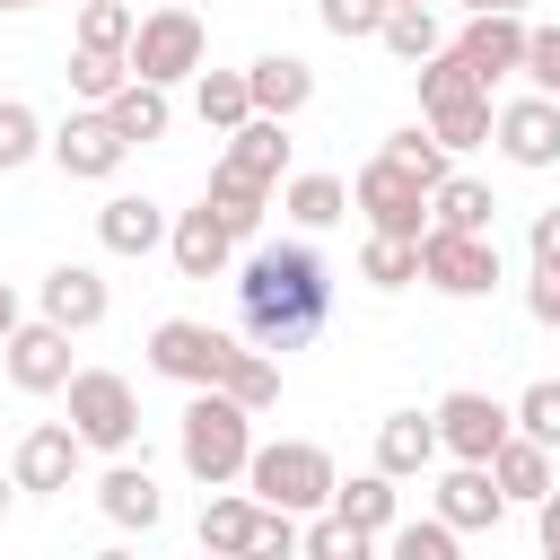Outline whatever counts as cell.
Listing matches in <instances>:
<instances>
[{
  "instance_id": "6da1fadb",
  "label": "cell",
  "mask_w": 560,
  "mask_h": 560,
  "mask_svg": "<svg viewBox=\"0 0 560 560\" xmlns=\"http://www.w3.org/2000/svg\"><path fill=\"white\" fill-rule=\"evenodd\" d=\"M236 315H245V332H254L262 350L315 341L324 315H332V271H324V254H315V245H254V254L236 262Z\"/></svg>"
},
{
  "instance_id": "7a4b0ae2",
  "label": "cell",
  "mask_w": 560,
  "mask_h": 560,
  "mask_svg": "<svg viewBox=\"0 0 560 560\" xmlns=\"http://www.w3.org/2000/svg\"><path fill=\"white\" fill-rule=\"evenodd\" d=\"M175 455H184V472H192L201 490L245 481V464H254V411H245L228 385H192L184 429H175Z\"/></svg>"
},
{
  "instance_id": "3957f363",
  "label": "cell",
  "mask_w": 560,
  "mask_h": 560,
  "mask_svg": "<svg viewBox=\"0 0 560 560\" xmlns=\"http://www.w3.org/2000/svg\"><path fill=\"white\" fill-rule=\"evenodd\" d=\"M332 455L315 446V438H271V446H254V464H245V490L262 499V508H298V516H315V508H332Z\"/></svg>"
},
{
  "instance_id": "277c9868",
  "label": "cell",
  "mask_w": 560,
  "mask_h": 560,
  "mask_svg": "<svg viewBox=\"0 0 560 560\" xmlns=\"http://www.w3.org/2000/svg\"><path fill=\"white\" fill-rule=\"evenodd\" d=\"M420 280H429L438 298H490V289L508 280L499 236H490V228H429V236H420Z\"/></svg>"
},
{
  "instance_id": "5b68a950",
  "label": "cell",
  "mask_w": 560,
  "mask_h": 560,
  "mask_svg": "<svg viewBox=\"0 0 560 560\" xmlns=\"http://www.w3.org/2000/svg\"><path fill=\"white\" fill-rule=\"evenodd\" d=\"M201 61H210L201 9L166 0V9H149V18H140V35H131V79H158V88H175V79H201Z\"/></svg>"
},
{
  "instance_id": "8992f818",
  "label": "cell",
  "mask_w": 560,
  "mask_h": 560,
  "mask_svg": "<svg viewBox=\"0 0 560 560\" xmlns=\"http://www.w3.org/2000/svg\"><path fill=\"white\" fill-rule=\"evenodd\" d=\"M429 192H438V184H420V175L394 166L385 149L350 175V210H359L376 236H429Z\"/></svg>"
},
{
  "instance_id": "52a82bcc",
  "label": "cell",
  "mask_w": 560,
  "mask_h": 560,
  "mask_svg": "<svg viewBox=\"0 0 560 560\" xmlns=\"http://www.w3.org/2000/svg\"><path fill=\"white\" fill-rule=\"evenodd\" d=\"M61 394H70V429H79L96 455H131V438H140V394H131V376L79 368Z\"/></svg>"
},
{
  "instance_id": "ba28073f",
  "label": "cell",
  "mask_w": 560,
  "mask_h": 560,
  "mask_svg": "<svg viewBox=\"0 0 560 560\" xmlns=\"http://www.w3.org/2000/svg\"><path fill=\"white\" fill-rule=\"evenodd\" d=\"M228 359H236V341L219 332V324H201V315H166V324H149V368L166 376V385H219L228 376Z\"/></svg>"
},
{
  "instance_id": "9c48e42d",
  "label": "cell",
  "mask_w": 560,
  "mask_h": 560,
  "mask_svg": "<svg viewBox=\"0 0 560 560\" xmlns=\"http://www.w3.org/2000/svg\"><path fill=\"white\" fill-rule=\"evenodd\" d=\"M122 158H131V140L114 131V114H105V105H79V114H61V122H52V166H61L70 184H105Z\"/></svg>"
},
{
  "instance_id": "30bf717a",
  "label": "cell",
  "mask_w": 560,
  "mask_h": 560,
  "mask_svg": "<svg viewBox=\"0 0 560 560\" xmlns=\"http://www.w3.org/2000/svg\"><path fill=\"white\" fill-rule=\"evenodd\" d=\"M490 140H499V158H508V166H525V175L560 166V96H542V88L508 96V105H499V122H490Z\"/></svg>"
},
{
  "instance_id": "8fae6325",
  "label": "cell",
  "mask_w": 560,
  "mask_h": 560,
  "mask_svg": "<svg viewBox=\"0 0 560 560\" xmlns=\"http://www.w3.org/2000/svg\"><path fill=\"white\" fill-rule=\"evenodd\" d=\"M508 429H516V411L490 402V394H472V385H455V394L438 402V446H446L455 464H490Z\"/></svg>"
},
{
  "instance_id": "7c38bea8",
  "label": "cell",
  "mask_w": 560,
  "mask_h": 560,
  "mask_svg": "<svg viewBox=\"0 0 560 560\" xmlns=\"http://www.w3.org/2000/svg\"><path fill=\"white\" fill-rule=\"evenodd\" d=\"M0 359H9V385L18 394H61L79 368H70V332L52 324V315H35V324H18L9 341H0Z\"/></svg>"
},
{
  "instance_id": "4fadbf2b",
  "label": "cell",
  "mask_w": 560,
  "mask_h": 560,
  "mask_svg": "<svg viewBox=\"0 0 560 560\" xmlns=\"http://www.w3.org/2000/svg\"><path fill=\"white\" fill-rule=\"evenodd\" d=\"M79 455H88V438H79L70 420H35V429L18 438V455H9V472H18V490L52 499V490L79 481Z\"/></svg>"
},
{
  "instance_id": "5bb4252c",
  "label": "cell",
  "mask_w": 560,
  "mask_h": 560,
  "mask_svg": "<svg viewBox=\"0 0 560 560\" xmlns=\"http://www.w3.org/2000/svg\"><path fill=\"white\" fill-rule=\"evenodd\" d=\"M455 52L481 70V88H499L508 70H525V9H472L464 35H455Z\"/></svg>"
},
{
  "instance_id": "9a60e30c",
  "label": "cell",
  "mask_w": 560,
  "mask_h": 560,
  "mask_svg": "<svg viewBox=\"0 0 560 560\" xmlns=\"http://www.w3.org/2000/svg\"><path fill=\"white\" fill-rule=\"evenodd\" d=\"M166 254H175V271H184V280H228V262H236V236L219 228V210H210V201H192V210H175V228H166Z\"/></svg>"
},
{
  "instance_id": "2e32d148",
  "label": "cell",
  "mask_w": 560,
  "mask_h": 560,
  "mask_svg": "<svg viewBox=\"0 0 560 560\" xmlns=\"http://www.w3.org/2000/svg\"><path fill=\"white\" fill-rule=\"evenodd\" d=\"M96 508H105L122 534H158V516H166V490H158V472H149V464L114 455V472L96 481Z\"/></svg>"
},
{
  "instance_id": "e0dca14e",
  "label": "cell",
  "mask_w": 560,
  "mask_h": 560,
  "mask_svg": "<svg viewBox=\"0 0 560 560\" xmlns=\"http://www.w3.org/2000/svg\"><path fill=\"white\" fill-rule=\"evenodd\" d=\"M438 516H446L455 534H490V525L508 516V490H499V472H490V464H455V472L438 481Z\"/></svg>"
},
{
  "instance_id": "ac0fdd59",
  "label": "cell",
  "mask_w": 560,
  "mask_h": 560,
  "mask_svg": "<svg viewBox=\"0 0 560 560\" xmlns=\"http://www.w3.org/2000/svg\"><path fill=\"white\" fill-rule=\"evenodd\" d=\"M105 306H114V289H105L88 262H52V271H44V315H52L61 332H96Z\"/></svg>"
},
{
  "instance_id": "d6986e66",
  "label": "cell",
  "mask_w": 560,
  "mask_h": 560,
  "mask_svg": "<svg viewBox=\"0 0 560 560\" xmlns=\"http://www.w3.org/2000/svg\"><path fill=\"white\" fill-rule=\"evenodd\" d=\"M166 228H175V219H166L149 192H114V201L96 210V245H105V254H158Z\"/></svg>"
},
{
  "instance_id": "ffe728a7",
  "label": "cell",
  "mask_w": 560,
  "mask_h": 560,
  "mask_svg": "<svg viewBox=\"0 0 560 560\" xmlns=\"http://www.w3.org/2000/svg\"><path fill=\"white\" fill-rule=\"evenodd\" d=\"M446 446H438V411H385L376 420V464L394 472V481H411V472H429Z\"/></svg>"
},
{
  "instance_id": "44dd1931",
  "label": "cell",
  "mask_w": 560,
  "mask_h": 560,
  "mask_svg": "<svg viewBox=\"0 0 560 560\" xmlns=\"http://www.w3.org/2000/svg\"><path fill=\"white\" fill-rule=\"evenodd\" d=\"M245 88H254V114H306L315 105V70L298 61V52H262V61H245Z\"/></svg>"
},
{
  "instance_id": "7402d4cb",
  "label": "cell",
  "mask_w": 560,
  "mask_h": 560,
  "mask_svg": "<svg viewBox=\"0 0 560 560\" xmlns=\"http://www.w3.org/2000/svg\"><path fill=\"white\" fill-rule=\"evenodd\" d=\"M228 166L254 175V184H280V175H289V122H280V114H245V122L228 131Z\"/></svg>"
},
{
  "instance_id": "603a6c76",
  "label": "cell",
  "mask_w": 560,
  "mask_h": 560,
  "mask_svg": "<svg viewBox=\"0 0 560 560\" xmlns=\"http://www.w3.org/2000/svg\"><path fill=\"white\" fill-rule=\"evenodd\" d=\"M105 114H114V131H122L131 149H149V140H166V131H175V105H166V88H158V79H122V88L105 96Z\"/></svg>"
},
{
  "instance_id": "cb8c5ba5",
  "label": "cell",
  "mask_w": 560,
  "mask_h": 560,
  "mask_svg": "<svg viewBox=\"0 0 560 560\" xmlns=\"http://www.w3.org/2000/svg\"><path fill=\"white\" fill-rule=\"evenodd\" d=\"M201 201H210V210H219V228L245 245V236L262 228V210H271V184H254V175H236V166L219 158V166H210V184H201Z\"/></svg>"
},
{
  "instance_id": "d4e9b609",
  "label": "cell",
  "mask_w": 560,
  "mask_h": 560,
  "mask_svg": "<svg viewBox=\"0 0 560 560\" xmlns=\"http://www.w3.org/2000/svg\"><path fill=\"white\" fill-rule=\"evenodd\" d=\"M254 525H262V499H254V490H210V499H201V551L245 560V551H254Z\"/></svg>"
},
{
  "instance_id": "484cf974",
  "label": "cell",
  "mask_w": 560,
  "mask_h": 560,
  "mask_svg": "<svg viewBox=\"0 0 560 560\" xmlns=\"http://www.w3.org/2000/svg\"><path fill=\"white\" fill-rule=\"evenodd\" d=\"M490 472H499V490H508V499H525V508H534V499L551 490V446H542V438H525V429H508V438H499V455H490Z\"/></svg>"
},
{
  "instance_id": "4316f807",
  "label": "cell",
  "mask_w": 560,
  "mask_h": 560,
  "mask_svg": "<svg viewBox=\"0 0 560 560\" xmlns=\"http://www.w3.org/2000/svg\"><path fill=\"white\" fill-rule=\"evenodd\" d=\"M332 508H341L359 534L385 542V534H394V472L376 464V472H359V481H332Z\"/></svg>"
},
{
  "instance_id": "83f0119b",
  "label": "cell",
  "mask_w": 560,
  "mask_h": 560,
  "mask_svg": "<svg viewBox=\"0 0 560 560\" xmlns=\"http://www.w3.org/2000/svg\"><path fill=\"white\" fill-rule=\"evenodd\" d=\"M192 114H201V122L228 140V131L254 114V88H245V70H201V79H192Z\"/></svg>"
},
{
  "instance_id": "f1b7e54d",
  "label": "cell",
  "mask_w": 560,
  "mask_h": 560,
  "mask_svg": "<svg viewBox=\"0 0 560 560\" xmlns=\"http://www.w3.org/2000/svg\"><path fill=\"white\" fill-rule=\"evenodd\" d=\"M280 210H289L298 228H332V219L350 210V184H341V175H280Z\"/></svg>"
},
{
  "instance_id": "f546056e",
  "label": "cell",
  "mask_w": 560,
  "mask_h": 560,
  "mask_svg": "<svg viewBox=\"0 0 560 560\" xmlns=\"http://www.w3.org/2000/svg\"><path fill=\"white\" fill-rule=\"evenodd\" d=\"M219 385H228V394H236V402L262 420V411L280 402V350H262V341L245 350V341H236V359H228V376H219Z\"/></svg>"
},
{
  "instance_id": "4dcf8cb0",
  "label": "cell",
  "mask_w": 560,
  "mask_h": 560,
  "mask_svg": "<svg viewBox=\"0 0 560 560\" xmlns=\"http://www.w3.org/2000/svg\"><path fill=\"white\" fill-rule=\"evenodd\" d=\"M490 219H499L490 184H472V175H455V166H446V184L429 192V228H490Z\"/></svg>"
},
{
  "instance_id": "1f68e13d",
  "label": "cell",
  "mask_w": 560,
  "mask_h": 560,
  "mask_svg": "<svg viewBox=\"0 0 560 560\" xmlns=\"http://www.w3.org/2000/svg\"><path fill=\"white\" fill-rule=\"evenodd\" d=\"M376 44H385L394 61H411V70H420V61H429V52L446 44V26H438V9H385Z\"/></svg>"
},
{
  "instance_id": "d6a6232c",
  "label": "cell",
  "mask_w": 560,
  "mask_h": 560,
  "mask_svg": "<svg viewBox=\"0 0 560 560\" xmlns=\"http://www.w3.org/2000/svg\"><path fill=\"white\" fill-rule=\"evenodd\" d=\"M359 280H368V289H411V280H420V236H376V228H368Z\"/></svg>"
},
{
  "instance_id": "836d02e7",
  "label": "cell",
  "mask_w": 560,
  "mask_h": 560,
  "mask_svg": "<svg viewBox=\"0 0 560 560\" xmlns=\"http://www.w3.org/2000/svg\"><path fill=\"white\" fill-rule=\"evenodd\" d=\"M35 149H52V131H44V114L26 105V96H0V175H18Z\"/></svg>"
},
{
  "instance_id": "e575fe53",
  "label": "cell",
  "mask_w": 560,
  "mask_h": 560,
  "mask_svg": "<svg viewBox=\"0 0 560 560\" xmlns=\"http://www.w3.org/2000/svg\"><path fill=\"white\" fill-rule=\"evenodd\" d=\"M122 79H131V52H96V44L70 52V96H79V105H105Z\"/></svg>"
},
{
  "instance_id": "d590c367",
  "label": "cell",
  "mask_w": 560,
  "mask_h": 560,
  "mask_svg": "<svg viewBox=\"0 0 560 560\" xmlns=\"http://www.w3.org/2000/svg\"><path fill=\"white\" fill-rule=\"evenodd\" d=\"M490 122H499V105H490V96H455V105H438V114H429V131L446 140V158H455V149H481V140H490Z\"/></svg>"
},
{
  "instance_id": "8d00e7d4",
  "label": "cell",
  "mask_w": 560,
  "mask_h": 560,
  "mask_svg": "<svg viewBox=\"0 0 560 560\" xmlns=\"http://www.w3.org/2000/svg\"><path fill=\"white\" fill-rule=\"evenodd\" d=\"M131 35H140V18H131L122 0H79V44H96V52H131Z\"/></svg>"
},
{
  "instance_id": "74e56055",
  "label": "cell",
  "mask_w": 560,
  "mask_h": 560,
  "mask_svg": "<svg viewBox=\"0 0 560 560\" xmlns=\"http://www.w3.org/2000/svg\"><path fill=\"white\" fill-rule=\"evenodd\" d=\"M385 158H394V166H411L420 184H446V140H438L429 122H411V131H394V140H385Z\"/></svg>"
},
{
  "instance_id": "f35d334b",
  "label": "cell",
  "mask_w": 560,
  "mask_h": 560,
  "mask_svg": "<svg viewBox=\"0 0 560 560\" xmlns=\"http://www.w3.org/2000/svg\"><path fill=\"white\" fill-rule=\"evenodd\" d=\"M368 551H376V534H359V525H350L341 508L306 525V560H368Z\"/></svg>"
},
{
  "instance_id": "ab89813d",
  "label": "cell",
  "mask_w": 560,
  "mask_h": 560,
  "mask_svg": "<svg viewBox=\"0 0 560 560\" xmlns=\"http://www.w3.org/2000/svg\"><path fill=\"white\" fill-rule=\"evenodd\" d=\"M455 542H464V534H455L446 516H429V525L411 516V525H394V534H385V551H394V560H455Z\"/></svg>"
},
{
  "instance_id": "60d3db41",
  "label": "cell",
  "mask_w": 560,
  "mask_h": 560,
  "mask_svg": "<svg viewBox=\"0 0 560 560\" xmlns=\"http://www.w3.org/2000/svg\"><path fill=\"white\" fill-rule=\"evenodd\" d=\"M508 411H516V429H525V438L560 446V376H534V385H525V394H516Z\"/></svg>"
},
{
  "instance_id": "b9f144b4",
  "label": "cell",
  "mask_w": 560,
  "mask_h": 560,
  "mask_svg": "<svg viewBox=\"0 0 560 560\" xmlns=\"http://www.w3.org/2000/svg\"><path fill=\"white\" fill-rule=\"evenodd\" d=\"M315 18H324V35L359 44V35H376V26H385V0H315Z\"/></svg>"
},
{
  "instance_id": "7bdbcfd3",
  "label": "cell",
  "mask_w": 560,
  "mask_h": 560,
  "mask_svg": "<svg viewBox=\"0 0 560 560\" xmlns=\"http://www.w3.org/2000/svg\"><path fill=\"white\" fill-rule=\"evenodd\" d=\"M289 551H306L298 508H262V525H254V560H289Z\"/></svg>"
},
{
  "instance_id": "ee69618b",
  "label": "cell",
  "mask_w": 560,
  "mask_h": 560,
  "mask_svg": "<svg viewBox=\"0 0 560 560\" xmlns=\"http://www.w3.org/2000/svg\"><path fill=\"white\" fill-rule=\"evenodd\" d=\"M525 79L542 96H560V26H525Z\"/></svg>"
},
{
  "instance_id": "f6af8a7d",
  "label": "cell",
  "mask_w": 560,
  "mask_h": 560,
  "mask_svg": "<svg viewBox=\"0 0 560 560\" xmlns=\"http://www.w3.org/2000/svg\"><path fill=\"white\" fill-rule=\"evenodd\" d=\"M525 254H534L542 271H560V210H534V228H525Z\"/></svg>"
},
{
  "instance_id": "bcb514c9",
  "label": "cell",
  "mask_w": 560,
  "mask_h": 560,
  "mask_svg": "<svg viewBox=\"0 0 560 560\" xmlns=\"http://www.w3.org/2000/svg\"><path fill=\"white\" fill-rule=\"evenodd\" d=\"M525 315H534V324H560V271H542V262H534V289H525Z\"/></svg>"
},
{
  "instance_id": "7dc6e473",
  "label": "cell",
  "mask_w": 560,
  "mask_h": 560,
  "mask_svg": "<svg viewBox=\"0 0 560 560\" xmlns=\"http://www.w3.org/2000/svg\"><path fill=\"white\" fill-rule=\"evenodd\" d=\"M534 534H542V551L560 560V490H542V499H534Z\"/></svg>"
},
{
  "instance_id": "c3c4849f",
  "label": "cell",
  "mask_w": 560,
  "mask_h": 560,
  "mask_svg": "<svg viewBox=\"0 0 560 560\" xmlns=\"http://www.w3.org/2000/svg\"><path fill=\"white\" fill-rule=\"evenodd\" d=\"M18 324H26V315H18V289H9V280H0V341H9V332H18Z\"/></svg>"
},
{
  "instance_id": "681fc988",
  "label": "cell",
  "mask_w": 560,
  "mask_h": 560,
  "mask_svg": "<svg viewBox=\"0 0 560 560\" xmlns=\"http://www.w3.org/2000/svg\"><path fill=\"white\" fill-rule=\"evenodd\" d=\"M9 499H18V472H9V464H0V516H9Z\"/></svg>"
},
{
  "instance_id": "f907efd6",
  "label": "cell",
  "mask_w": 560,
  "mask_h": 560,
  "mask_svg": "<svg viewBox=\"0 0 560 560\" xmlns=\"http://www.w3.org/2000/svg\"><path fill=\"white\" fill-rule=\"evenodd\" d=\"M464 9H525V0H464Z\"/></svg>"
},
{
  "instance_id": "816d5d0a",
  "label": "cell",
  "mask_w": 560,
  "mask_h": 560,
  "mask_svg": "<svg viewBox=\"0 0 560 560\" xmlns=\"http://www.w3.org/2000/svg\"><path fill=\"white\" fill-rule=\"evenodd\" d=\"M385 9H438V0H385Z\"/></svg>"
},
{
  "instance_id": "f5cc1de1",
  "label": "cell",
  "mask_w": 560,
  "mask_h": 560,
  "mask_svg": "<svg viewBox=\"0 0 560 560\" xmlns=\"http://www.w3.org/2000/svg\"><path fill=\"white\" fill-rule=\"evenodd\" d=\"M0 9H44V0H0Z\"/></svg>"
},
{
  "instance_id": "db71d44e",
  "label": "cell",
  "mask_w": 560,
  "mask_h": 560,
  "mask_svg": "<svg viewBox=\"0 0 560 560\" xmlns=\"http://www.w3.org/2000/svg\"><path fill=\"white\" fill-rule=\"evenodd\" d=\"M184 9H201V0H184Z\"/></svg>"
}]
</instances>
